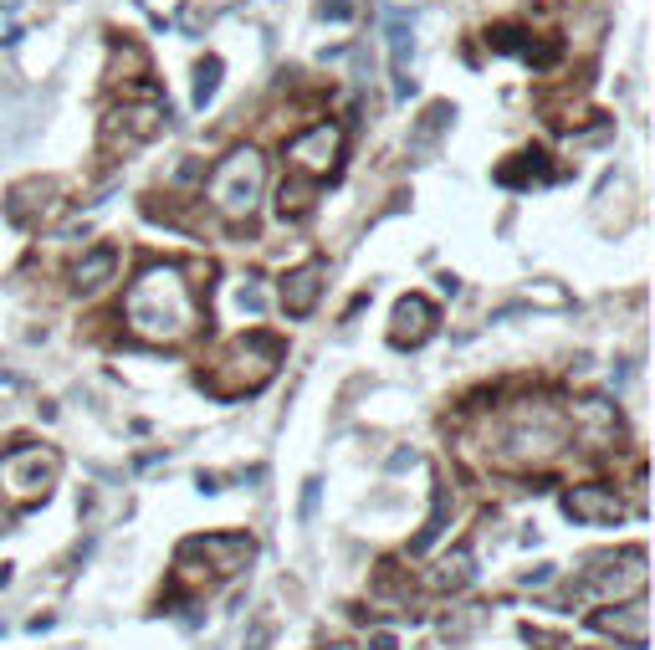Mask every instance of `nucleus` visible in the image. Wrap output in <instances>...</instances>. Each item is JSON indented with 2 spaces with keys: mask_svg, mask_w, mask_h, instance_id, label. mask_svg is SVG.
Returning a JSON list of instances; mask_svg holds the SVG:
<instances>
[{
  "mask_svg": "<svg viewBox=\"0 0 655 650\" xmlns=\"http://www.w3.org/2000/svg\"><path fill=\"white\" fill-rule=\"evenodd\" d=\"M256 190H261V159H256L251 149L231 154V164L215 175V200H221V210H231V215L251 210Z\"/></svg>",
  "mask_w": 655,
  "mask_h": 650,
  "instance_id": "obj_1",
  "label": "nucleus"
},
{
  "mask_svg": "<svg viewBox=\"0 0 655 650\" xmlns=\"http://www.w3.org/2000/svg\"><path fill=\"white\" fill-rule=\"evenodd\" d=\"M389 72H395V98H410V21H405V11H389Z\"/></svg>",
  "mask_w": 655,
  "mask_h": 650,
  "instance_id": "obj_2",
  "label": "nucleus"
},
{
  "mask_svg": "<svg viewBox=\"0 0 655 650\" xmlns=\"http://www.w3.org/2000/svg\"><path fill=\"white\" fill-rule=\"evenodd\" d=\"M594 625H599L604 635L625 640L630 650H645V599L625 604V610H615V615H594Z\"/></svg>",
  "mask_w": 655,
  "mask_h": 650,
  "instance_id": "obj_3",
  "label": "nucleus"
},
{
  "mask_svg": "<svg viewBox=\"0 0 655 650\" xmlns=\"http://www.w3.org/2000/svg\"><path fill=\"white\" fill-rule=\"evenodd\" d=\"M430 323H435V308H430V302H425V297H405L400 308H395V333H389V338H395L400 349H405V343H420V338L430 333Z\"/></svg>",
  "mask_w": 655,
  "mask_h": 650,
  "instance_id": "obj_4",
  "label": "nucleus"
},
{
  "mask_svg": "<svg viewBox=\"0 0 655 650\" xmlns=\"http://www.w3.org/2000/svg\"><path fill=\"white\" fill-rule=\"evenodd\" d=\"M569 512L574 517H604V523H615L625 507H620V497H604L594 487H579V492H569Z\"/></svg>",
  "mask_w": 655,
  "mask_h": 650,
  "instance_id": "obj_5",
  "label": "nucleus"
},
{
  "mask_svg": "<svg viewBox=\"0 0 655 650\" xmlns=\"http://www.w3.org/2000/svg\"><path fill=\"white\" fill-rule=\"evenodd\" d=\"M282 302H287V313H308L313 302H318V267L292 272V277H287V287H282Z\"/></svg>",
  "mask_w": 655,
  "mask_h": 650,
  "instance_id": "obj_6",
  "label": "nucleus"
},
{
  "mask_svg": "<svg viewBox=\"0 0 655 650\" xmlns=\"http://www.w3.org/2000/svg\"><path fill=\"white\" fill-rule=\"evenodd\" d=\"M108 272H113V251H93V256L77 267V287H98Z\"/></svg>",
  "mask_w": 655,
  "mask_h": 650,
  "instance_id": "obj_7",
  "label": "nucleus"
},
{
  "mask_svg": "<svg viewBox=\"0 0 655 650\" xmlns=\"http://www.w3.org/2000/svg\"><path fill=\"white\" fill-rule=\"evenodd\" d=\"M446 512H451V502H446V492L435 497V512H430V523H425V533L415 538V553H425L435 538H441V528H446Z\"/></svg>",
  "mask_w": 655,
  "mask_h": 650,
  "instance_id": "obj_8",
  "label": "nucleus"
},
{
  "mask_svg": "<svg viewBox=\"0 0 655 650\" xmlns=\"http://www.w3.org/2000/svg\"><path fill=\"white\" fill-rule=\"evenodd\" d=\"M215 77H221V62L210 57V62L200 67V82H195V108H205V103L215 98Z\"/></svg>",
  "mask_w": 655,
  "mask_h": 650,
  "instance_id": "obj_9",
  "label": "nucleus"
},
{
  "mask_svg": "<svg viewBox=\"0 0 655 650\" xmlns=\"http://www.w3.org/2000/svg\"><path fill=\"white\" fill-rule=\"evenodd\" d=\"M323 16H333V21H348V16H354V6H348V0H323Z\"/></svg>",
  "mask_w": 655,
  "mask_h": 650,
  "instance_id": "obj_10",
  "label": "nucleus"
},
{
  "mask_svg": "<svg viewBox=\"0 0 655 650\" xmlns=\"http://www.w3.org/2000/svg\"><path fill=\"white\" fill-rule=\"evenodd\" d=\"M313 507H318V482H308V487H302V523L313 517Z\"/></svg>",
  "mask_w": 655,
  "mask_h": 650,
  "instance_id": "obj_11",
  "label": "nucleus"
},
{
  "mask_svg": "<svg viewBox=\"0 0 655 650\" xmlns=\"http://www.w3.org/2000/svg\"><path fill=\"white\" fill-rule=\"evenodd\" d=\"M369 650H395V635H389V630H379V635L369 640Z\"/></svg>",
  "mask_w": 655,
  "mask_h": 650,
  "instance_id": "obj_12",
  "label": "nucleus"
}]
</instances>
